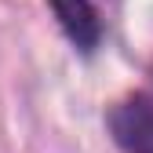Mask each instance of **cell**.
<instances>
[{"mask_svg": "<svg viewBox=\"0 0 153 153\" xmlns=\"http://www.w3.org/2000/svg\"><path fill=\"white\" fill-rule=\"evenodd\" d=\"M109 128L128 153H153V106L146 99H128L109 113Z\"/></svg>", "mask_w": 153, "mask_h": 153, "instance_id": "1", "label": "cell"}, {"mask_svg": "<svg viewBox=\"0 0 153 153\" xmlns=\"http://www.w3.org/2000/svg\"><path fill=\"white\" fill-rule=\"evenodd\" d=\"M55 7V18L59 26L66 29V36L76 44V48H95L102 36V22H99V11H95L91 0H51Z\"/></svg>", "mask_w": 153, "mask_h": 153, "instance_id": "2", "label": "cell"}]
</instances>
